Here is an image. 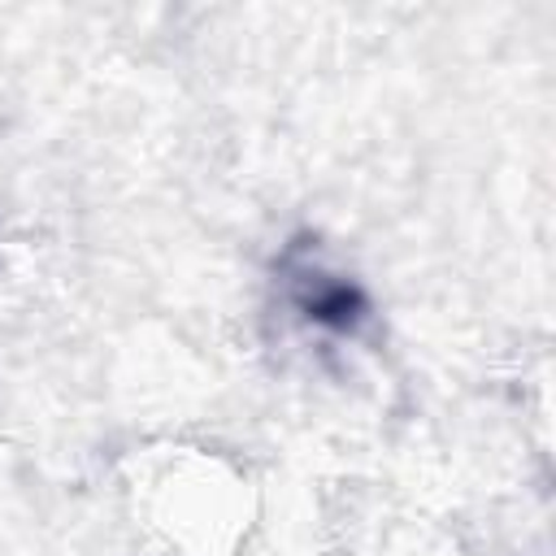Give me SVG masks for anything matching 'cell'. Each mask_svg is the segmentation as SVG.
Instances as JSON below:
<instances>
[{"label":"cell","mask_w":556,"mask_h":556,"mask_svg":"<svg viewBox=\"0 0 556 556\" xmlns=\"http://www.w3.org/2000/svg\"><path fill=\"white\" fill-rule=\"evenodd\" d=\"M295 304L308 321L326 326V330H356V321L365 317V295L348 282V278H334V274H300V287H295Z\"/></svg>","instance_id":"obj_1"}]
</instances>
